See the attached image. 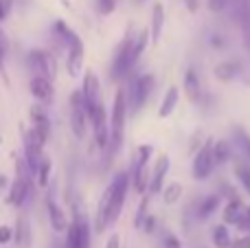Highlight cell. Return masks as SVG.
<instances>
[{
	"label": "cell",
	"instance_id": "6da1fadb",
	"mask_svg": "<svg viewBox=\"0 0 250 248\" xmlns=\"http://www.w3.org/2000/svg\"><path fill=\"white\" fill-rule=\"evenodd\" d=\"M127 185H129V174L121 171L101 196V202L97 207V222H95V228L99 233H104L105 228H110L119 220L125 205V198H127Z\"/></svg>",
	"mask_w": 250,
	"mask_h": 248
},
{
	"label": "cell",
	"instance_id": "7a4b0ae2",
	"mask_svg": "<svg viewBox=\"0 0 250 248\" xmlns=\"http://www.w3.org/2000/svg\"><path fill=\"white\" fill-rule=\"evenodd\" d=\"M55 33L60 35V40L68 48V73L73 77H77L83 68V42L66 22H55Z\"/></svg>",
	"mask_w": 250,
	"mask_h": 248
},
{
	"label": "cell",
	"instance_id": "3957f363",
	"mask_svg": "<svg viewBox=\"0 0 250 248\" xmlns=\"http://www.w3.org/2000/svg\"><path fill=\"white\" fill-rule=\"evenodd\" d=\"M125 119H127V97H125V90H119L114 95L112 119H110V143H112V152L121 149V145H123Z\"/></svg>",
	"mask_w": 250,
	"mask_h": 248
},
{
	"label": "cell",
	"instance_id": "277c9868",
	"mask_svg": "<svg viewBox=\"0 0 250 248\" xmlns=\"http://www.w3.org/2000/svg\"><path fill=\"white\" fill-rule=\"evenodd\" d=\"M154 154V147L151 145H141L136 149V161H134V167H132V183H134V189L138 193H145V189L149 187V180H151V174H149V158Z\"/></svg>",
	"mask_w": 250,
	"mask_h": 248
},
{
	"label": "cell",
	"instance_id": "5b68a950",
	"mask_svg": "<svg viewBox=\"0 0 250 248\" xmlns=\"http://www.w3.org/2000/svg\"><path fill=\"white\" fill-rule=\"evenodd\" d=\"M88 121H90V112H88L86 97H83V90H77L70 97V123H73V132L77 139L86 136Z\"/></svg>",
	"mask_w": 250,
	"mask_h": 248
},
{
	"label": "cell",
	"instance_id": "8992f818",
	"mask_svg": "<svg viewBox=\"0 0 250 248\" xmlns=\"http://www.w3.org/2000/svg\"><path fill=\"white\" fill-rule=\"evenodd\" d=\"M132 29L127 31V35L123 38L121 46L117 48V53H114V60H112V79H121L125 73H129V68L134 66V62H136V57H134V51H132Z\"/></svg>",
	"mask_w": 250,
	"mask_h": 248
},
{
	"label": "cell",
	"instance_id": "52a82bcc",
	"mask_svg": "<svg viewBox=\"0 0 250 248\" xmlns=\"http://www.w3.org/2000/svg\"><path fill=\"white\" fill-rule=\"evenodd\" d=\"M26 64L35 73V77H48V79L57 77V62L46 51H31L26 55Z\"/></svg>",
	"mask_w": 250,
	"mask_h": 248
},
{
	"label": "cell",
	"instance_id": "ba28073f",
	"mask_svg": "<svg viewBox=\"0 0 250 248\" xmlns=\"http://www.w3.org/2000/svg\"><path fill=\"white\" fill-rule=\"evenodd\" d=\"M215 169V156H213V141L208 139L202 147L198 149L193 158V178L195 180H207Z\"/></svg>",
	"mask_w": 250,
	"mask_h": 248
},
{
	"label": "cell",
	"instance_id": "9c48e42d",
	"mask_svg": "<svg viewBox=\"0 0 250 248\" xmlns=\"http://www.w3.org/2000/svg\"><path fill=\"white\" fill-rule=\"evenodd\" d=\"M154 86H156V77L151 73H145L138 79H134L132 82V97H129V105H132V110H141L143 105H145V101L149 99Z\"/></svg>",
	"mask_w": 250,
	"mask_h": 248
},
{
	"label": "cell",
	"instance_id": "30bf717a",
	"mask_svg": "<svg viewBox=\"0 0 250 248\" xmlns=\"http://www.w3.org/2000/svg\"><path fill=\"white\" fill-rule=\"evenodd\" d=\"M90 121L92 127H95V141H97V147H108L110 143V125H108V117H105V108H104V101L95 108V112L90 114Z\"/></svg>",
	"mask_w": 250,
	"mask_h": 248
},
{
	"label": "cell",
	"instance_id": "8fae6325",
	"mask_svg": "<svg viewBox=\"0 0 250 248\" xmlns=\"http://www.w3.org/2000/svg\"><path fill=\"white\" fill-rule=\"evenodd\" d=\"M235 9V18H237V24L242 29L244 35V46L250 48V0H230Z\"/></svg>",
	"mask_w": 250,
	"mask_h": 248
},
{
	"label": "cell",
	"instance_id": "7c38bea8",
	"mask_svg": "<svg viewBox=\"0 0 250 248\" xmlns=\"http://www.w3.org/2000/svg\"><path fill=\"white\" fill-rule=\"evenodd\" d=\"M83 97H86V103H88V112H95V108L101 103V83L97 79L95 73H88L86 79H83Z\"/></svg>",
	"mask_w": 250,
	"mask_h": 248
},
{
	"label": "cell",
	"instance_id": "4fadbf2b",
	"mask_svg": "<svg viewBox=\"0 0 250 248\" xmlns=\"http://www.w3.org/2000/svg\"><path fill=\"white\" fill-rule=\"evenodd\" d=\"M29 191H31V180L24 178V176H18V178L11 183V187H9L7 202L13 207H20L22 202L29 198Z\"/></svg>",
	"mask_w": 250,
	"mask_h": 248
},
{
	"label": "cell",
	"instance_id": "5bb4252c",
	"mask_svg": "<svg viewBox=\"0 0 250 248\" xmlns=\"http://www.w3.org/2000/svg\"><path fill=\"white\" fill-rule=\"evenodd\" d=\"M246 209H248V207H244V202L239 200V198L233 196L229 202H226L224 213H222V220H224V224H233V227H237V224L242 222L244 218H246Z\"/></svg>",
	"mask_w": 250,
	"mask_h": 248
},
{
	"label": "cell",
	"instance_id": "9a60e30c",
	"mask_svg": "<svg viewBox=\"0 0 250 248\" xmlns=\"http://www.w3.org/2000/svg\"><path fill=\"white\" fill-rule=\"evenodd\" d=\"M75 237H77V246L79 248H90V227H88V220L82 211H75V220L70 224Z\"/></svg>",
	"mask_w": 250,
	"mask_h": 248
},
{
	"label": "cell",
	"instance_id": "2e32d148",
	"mask_svg": "<svg viewBox=\"0 0 250 248\" xmlns=\"http://www.w3.org/2000/svg\"><path fill=\"white\" fill-rule=\"evenodd\" d=\"M46 209H48V220H51L53 231H57V233L68 231V220H66V213L62 211V207L57 205L53 198H46Z\"/></svg>",
	"mask_w": 250,
	"mask_h": 248
},
{
	"label": "cell",
	"instance_id": "e0dca14e",
	"mask_svg": "<svg viewBox=\"0 0 250 248\" xmlns=\"http://www.w3.org/2000/svg\"><path fill=\"white\" fill-rule=\"evenodd\" d=\"M167 171H169V156L163 154V156L156 161L154 171H151V180H149V191L151 193L163 191V180H165V176H167Z\"/></svg>",
	"mask_w": 250,
	"mask_h": 248
},
{
	"label": "cell",
	"instance_id": "ac0fdd59",
	"mask_svg": "<svg viewBox=\"0 0 250 248\" xmlns=\"http://www.w3.org/2000/svg\"><path fill=\"white\" fill-rule=\"evenodd\" d=\"M31 92L40 101H53L55 90H53V79L48 77H33L31 79Z\"/></svg>",
	"mask_w": 250,
	"mask_h": 248
},
{
	"label": "cell",
	"instance_id": "d6986e66",
	"mask_svg": "<svg viewBox=\"0 0 250 248\" xmlns=\"http://www.w3.org/2000/svg\"><path fill=\"white\" fill-rule=\"evenodd\" d=\"M239 75H242V64L237 60H226L215 66V77L220 82H233Z\"/></svg>",
	"mask_w": 250,
	"mask_h": 248
},
{
	"label": "cell",
	"instance_id": "ffe728a7",
	"mask_svg": "<svg viewBox=\"0 0 250 248\" xmlns=\"http://www.w3.org/2000/svg\"><path fill=\"white\" fill-rule=\"evenodd\" d=\"M185 92L189 97L191 103H198L202 99V86H200V77L193 68H189L185 73Z\"/></svg>",
	"mask_w": 250,
	"mask_h": 248
},
{
	"label": "cell",
	"instance_id": "44dd1931",
	"mask_svg": "<svg viewBox=\"0 0 250 248\" xmlns=\"http://www.w3.org/2000/svg\"><path fill=\"white\" fill-rule=\"evenodd\" d=\"M31 121H33V127L38 130V134L42 136L44 141H46L48 134H51V121H48L44 108H40V105H33V108H31Z\"/></svg>",
	"mask_w": 250,
	"mask_h": 248
},
{
	"label": "cell",
	"instance_id": "7402d4cb",
	"mask_svg": "<svg viewBox=\"0 0 250 248\" xmlns=\"http://www.w3.org/2000/svg\"><path fill=\"white\" fill-rule=\"evenodd\" d=\"M163 26H165V7L160 2H154V9H151V22H149V35H151L154 42L160 40Z\"/></svg>",
	"mask_w": 250,
	"mask_h": 248
},
{
	"label": "cell",
	"instance_id": "603a6c76",
	"mask_svg": "<svg viewBox=\"0 0 250 248\" xmlns=\"http://www.w3.org/2000/svg\"><path fill=\"white\" fill-rule=\"evenodd\" d=\"M178 99H180V90H178L176 86H171L167 90V95H165L163 103H160V110H158L160 117H163V119L171 117V112L176 110V105H178Z\"/></svg>",
	"mask_w": 250,
	"mask_h": 248
},
{
	"label": "cell",
	"instance_id": "cb8c5ba5",
	"mask_svg": "<svg viewBox=\"0 0 250 248\" xmlns=\"http://www.w3.org/2000/svg\"><path fill=\"white\" fill-rule=\"evenodd\" d=\"M235 145H237L239 149V156H242V161L250 163V134L244 127H235Z\"/></svg>",
	"mask_w": 250,
	"mask_h": 248
},
{
	"label": "cell",
	"instance_id": "d4e9b609",
	"mask_svg": "<svg viewBox=\"0 0 250 248\" xmlns=\"http://www.w3.org/2000/svg\"><path fill=\"white\" fill-rule=\"evenodd\" d=\"M213 156H215V165H224L233 158V147L229 141H213Z\"/></svg>",
	"mask_w": 250,
	"mask_h": 248
},
{
	"label": "cell",
	"instance_id": "484cf974",
	"mask_svg": "<svg viewBox=\"0 0 250 248\" xmlns=\"http://www.w3.org/2000/svg\"><path fill=\"white\" fill-rule=\"evenodd\" d=\"M220 196H207L198 207V218L200 220H208L217 209H220Z\"/></svg>",
	"mask_w": 250,
	"mask_h": 248
},
{
	"label": "cell",
	"instance_id": "4316f807",
	"mask_svg": "<svg viewBox=\"0 0 250 248\" xmlns=\"http://www.w3.org/2000/svg\"><path fill=\"white\" fill-rule=\"evenodd\" d=\"M213 244L215 248H230L233 246V237H230L229 224H220L213 228Z\"/></svg>",
	"mask_w": 250,
	"mask_h": 248
},
{
	"label": "cell",
	"instance_id": "83f0119b",
	"mask_svg": "<svg viewBox=\"0 0 250 248\" xmlns=\"http://www.w3.org/2000/svg\"><path fill=\"white\" fill-rule=\"evenodd\" d=\"M13 240H16V244L20 248H26L31 244V228H29V224H26L24 218L18 220L16 231H13Z\"/></svg>",
	"mask_w": 250,
	"mask_h": 248
},
{
	"label": "cell",
	"instance_id": "f1b7e54d",
	"mask_svg": "<svg viewBox=\"0 0 250 248\" xmlns=\"http://www.w3.org/2000/svg\"><path fill=\"white\" fill-rule=\"evenodd\" d=\"M235 176H237L239 185L244 187V191L250 196V163H246V161H242V158H239V161L235 163Z\"/></svg>",
	"mask_w": 250,
	"mask_h": 248
},
{
	"label": "cell",
	"instance_id": "f546056e",
	"mask_svg": "<svg viewBox=\"0 0 250 248\" xmlns=\"http://www.w3.org/2000/svg\"><path fill=\"white\" fill-rule=\"evenodd\" d=\"M38 183H40V187H46L48 185V174H51V161H46L44 158L42 163H40V167H38Z\"/></svg>",
	"mask_w": 250,
	"mask_h": 248
},
{
	"label": "cell",
	"instance_id": "4dcf8cb0",
	"mask_svg": "<svg viewBox=\"0 0 250 248\" xmlns=\"http://www.w3.org/2000/svg\"><path fill=\"white\" fill-rule=\"evenodd\" d=\"M180 193H182V187H180V185H178V183H171L167 189H165V202H169V205H171V202H176L178 198H180Z\"/></svg>",
	"mask_w": 250,
	"mask_h": 248
},
{
	"label": "cell",
	"instance_id": "1f68e13d",
	"mask_svg": "<svg viewBox=\"0 0 250 248\" xmlns=\"http://www.w3.org/2000/svg\"><path fill=\"white\" fill-rule=\"evenodd\" d=\"M4 57H7V35L0 31V75H2V79H7V73H4Z\"/></svg>",
	"mask_w": 250,
	"mask_h": 248
},
{
	"label": "cell",
	"instance_id": "d6a6232c",
	"mask_svg": "<svg viewBox=\"0 0 250 248\" xmlns=\"http://www.w3.org/2000/svg\"><path fill=\"white\" fill-rule=\"evenodd\" d=\"M117 9V0H99V13L101 16H110Z\"/></svg>",
	"mask_w": 250,
	"mask_h": 248
},
{
	"label": "cell",
	"instance_id": "836d02e7",
	"mask_svg": "<svg viewBox=\"0 0 250 248\" xmlns=\"http://www.w3.org/2000/svg\"><path fill=\"white\" fill-rule=\"evenodd\" d=\"M229 4H230V0H208V9H211V11H215V13L224 11Z\"/></svg>",
	"mask_w": 250,
	"mask_h": 248
},
{
	"label": "cell",
	"instance_id": "e575fe53",
	"mask_svg": "<svg viewBox=\"0 0 250 248\" xmlns=\"http://www.w3.org/2000/svg\"><path fill=\"white\" fill-rule=\"evenodd\" d=\"M230 248H250V233H242L237 240H233Z\"/></svg>",
	"mask_w": 250,
	"mask_h": 248
},
{
	"label": "cell",
	"instance_id": "d590c367",
	"mask_svg": "<svg viewBox=\"0 0 250 248\" xmlns=\"http://www.w3.org/2000/svg\"><path fill=\"white\" fill-rule=\"evenodd\" d=\"M13 240V231L9 227H0V244H7Z\"/></svg>",
	"mask_w": 250,
	"mask_h": 248
},
{
	"label": "cell",
	"instance_id": "8d00e7d4",
	"mask_svg": "<svg viewBox=\"0 0 250 248\" xmlns=\"http://www.w3.org/2000/svg\"><path fill=\"white\" fill-rule=\"evenodd\" d=\"M165 246H167V248H182L180 240H178L176 235H171V233H167V235H165Z\"/></svg>",
	"mask_w": 250,
	"mask_h": 248
},
{
	"label": "cell",
	"instance_id": "74e56055",
	"mask_svg": "<svg viewBox=\"0 0 250 248\" xmlns=\"http://www.w3.org/2000/svg\"><path fill=\"white\" fill-rule=\"evenodd\" d=\"M141 228H143L145 233H154V228H156V218H154V215H147Z\"/></svg>",
	"mask_w": 250,
	"mask_h": 248
},
{
	"label": "cell",
	"instance_id": "f35d334b",
	"mask_svg": "<svg viewBox=\"0 0 250 248\" xmlns=\"http://www.w3.org/2000/svg\"><path fill=\"white\" fill-rule=\"evenodd\" d=\"M9 9H11V0H0V20L7 18Z\"/></svg>",
	"mask_w": 250,
	"mask_h": 248
},
{
	"label": "cell",
	"instance_id": "ab89813d",
	"mask_svg": "<svg viewBox=\"0 0 250 248\" xmlns=\"http://www.w3.org/2000/svg\"><path fill=\"white\" fill-rule=\"evenodd\" d=\"M211 46H215V48H224L226 46V40L222 38V35H211Z\"/></svg>",
	"mask_w": 250,
	"mask_h": 248
},
{
	"label": "cell",
	"instance_id": "60d3db41",
	"mask_svg": "<svg viewBox=\"0 0 250 248\" xmlns=\"http://www.w3.org/2000/svg\"><path fill=\"white\" fill-rule=\"evenodd\" d=\"M187 9H189V13H195L200 9V0H185Z\"/></svg>",
	"mask_w": 250,
	"mask_h": 248
},
{
	"label": "cell",
	"instance_id": "b9f144b4",
	"mask_svg": "<svg viewBox=\"0 0 250 248\" xmlns=\"http://www.w3.org/2000/svg\"><path fill=\"white\" fill-rule=\"evenodd\" d=\"M105 248H121V240H119V235H112L108 240V244H105Z\"/></svg>",
	"mask_w": 250,
	"mask_h": 248
},
{
	"label": "cell",
	"instance_id": "7bdbcfd3",
	"mask_svg": "<svg viewBox=\"0 0 250 248\" xmlns=\"http://www.w3.org/2000/svg\"><path fill=\"white\" fill-rule=\"evenodd\" d=\"M246 213H248V218H250V207H248V209H246Z\"/></svg>",
	"mask_w": 250,
	"mask_h": 248
},
{
	"label": "cell",
	"instance_id": "ee69618b",
	"mask_svg": "<svg viewBox=\"0 0 250 248\" xmlns=\"http://www.w3.org/2000/svg\"><path fill=\"white\" fill-rule=\"evenodd\" d=\"M136 2H138V4H141V2H145V0H136Z\"/></svg>",
	"mask_w": 250,
	"mask_h": 248
}]
</instances>
